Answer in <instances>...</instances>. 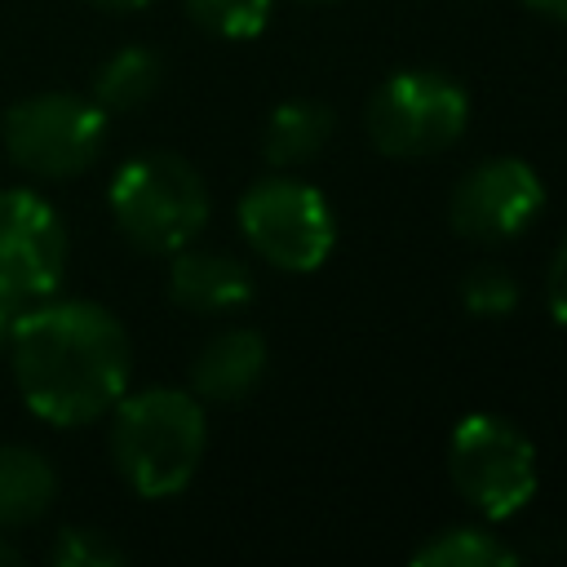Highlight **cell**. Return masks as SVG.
Returning a JSON list of instances; mask_svg holds the SVG:
<instances>
[{"instance_id": "ffe728a7", "label": "cell", "mask_w": 567, "mask_h": 567, "mask_svg": "<svg viewBox=\"0 0 567 567\" xmlns=\"http://www.w3.org/2000/svg\"><path fill=\"white\" fill-rule=\"evenodd\" d=\"M18 301H9L4 292H0V354H4V346H9V332H13V319H18Z\"/></svg>"}, {"instance_id": "cb8c5ba5", "label": "cell", "mask_w": 567, "mask_h": 567, "mask_svg": "<svg viewBox=\"0 0 567 567\" xmlns=\"http://www.w3.org/2000/svg\"><path fill=\"white\" fill-rule=\"evenodd\" d=\"M306 4H328V0H306Z\"/></svg>"}, {"instance_id": "3957f363", "label": "cell", "mask_w": 567, "mask_h": 567, "mask_svg": "<svg viewBox=\"0 0 567 567\" xmlns=\"http://www.w3.org/2000/svg\"><path fill=\"white\" fill-rule=\"evenodd\" d=\"M106 204L120 235L151 257H173L177 248L195 244L213 208L199 168L173 151H146L124 159L111 177Z\"/></svg>"}, {"instance_id": "8992f818", "label": "cell", "mask_w": 567, "mask_h": 567, "mask_svg": "<svg viewBox=\"0 0 567 567\" xmlns=\"http://www.w3.org/2000/svg\"><path fill=\"white\" fill-rule=\"evenodd\" d=\"M235 221L248 248L266 266L288 270V275L319 270L337 248V217L323 190L301 177H288L284 168L270 177H257L239 195Z\"/></svg>"}, {"instance_id": "e0dca14e", "label": "cell", "mask_w": 567, "mask_h": 567, "mask_svg": "<svg viewBox=\"0 0 567 567\" xmlns=\"http://www.w3.org/2000/svg\"><path fill=\"white\" fill-rule=\"evenodd\" d=\"M461 306L474 319H505L518 310V279L496 261H478L461 279Z\"/></svg>"}, {"instance_id": "5b68a950", "label": "cell", "mask_w": 567, "mask_h": 567, "mask_svg": "<svg viewBox=\"0 0 567 567\" xmlns=\"http://www.w3.org/2000/svg\"><path fill=\"white\" fill-rule=\"evenodd\" d=\"M470 128V93L447 71L408 66L381 80L363 106L372 151L390 159H425L461 142Z\"/></svg>"}, {"instance_id": "9c48e42d", "label": "cell", "mask_w": 567, "mask_h": 567, "mask_svg": "<svg viewBox=\"0 0 567 567\" xmlns=\"http://www.w3.org/2000/svg\"><path fill=\"white\" fill-rule=\"evenodd\" d=\"M545 208L540 173L518 155L478 159L447 195V226L470 244H505Z\"/></svg>"}, {"instance_id": "7a4b0ae2", "label": "cell", "mask_w": 567, "mask_h": 567, "mask_svg": "<svg viewBox=\"0 0 567 567\" xmlns=\"http://www.w3.org/2000/svg\"><path fill=\"white\" fill-rule=\"evenodd\" d=\"M208 447V416L204 399L173 385H151L137 394H120L111 408V461L120 478L146 496L164 501L177 496Z\"/></svg>"}, {"instance_id": "6da1fadb", "label": "cell", "mask_w": 567, "mask_h": 567, "mask_svg": "<svg viewBox=\"0 0 567 567\" xmlns=\"http://www.w3.org/2000/svg\"><path fill=\"white\" fill-rule=\"evenodd\" d=\"M9 363L27 408L53 425H89L128 390L124 323L97 301H31L9 332Z\"/></svg>"}, {"instance_id": "52a82bcc", "label": "cell", "mask_w": 567, "mask_h": 567, "mask_svg": "<svg viewBox=\"0 0 567 567\" xmlns=\"http://www.w3.org/2000/svg\"><path fill=\"white\" fill-rule=\"evenodd\" d=\"M4 155L35 177H75L106 146V111L84 93H31L4 111Z\"/></svg>"}, {"instance_id": "8fae6325", "label": "cell", "mask_w": 567, "mask_h": 567, "mask_svg": "<svg viewBox=\"0 0 567 567\" xmlns=\"http://www.w3.org/2000/svg\"><path fill=\"white\" fill-rule=\"evenodd\" d=\"M266 363H270V350H266L261 332L226 328L213 341H204V350L195 354L190 394L204 399V403H239L261 385Z\"/></svg>"}, {"instance_id": "7402d4cb", "label": "cell", "mask_w": 567, "mask_h": 567, "mask_svg": "<svg viewBox=\"0 0 567 567\" xmlns=\"http://www.w3.org/2000/svg\"><path fill=\"white\" fill-rule=\"evenodd\" d=\"M93 9H106V13H133V9H146L151 0H89Z\"/></svg>"}, {"instance_id": "d6986e66", "label": "cell", "mask_w": 567, "mask_h": 567, "mask_svg": "<svg viewBox=\"0 0 567 567\" xmlns=\"http://www.w3.org/2000/svg\"><path fill=\"white\" fill-rule=\"evenodd\" d=\"M545 306L554 315L558 328H567V235L558 244V252L549 257V270H545Z\"/></svg>"}, {"instance_id": "2e32d148", "label": "cell", "mask_w": 567, "mask_h": 567, "mask_svg": "<svg viewBox=\"0 0 567 567\" xmlns=\"http://www.w3.org/2000/svg\"><path fill=\"white\" fill-rule=\"evenodd\" d=\"M275 0H186V13L221 40H252L266 31Z\"/></svg>"}, {"instance_id": "9a60e30c", "label": "cell", "mask_w": 567, "mask_h": 567, "mask_svg": "<svg viewBox=\"0 0 567 567\" xmlns=\"http://www.w3.org/2000/svg\"><path fill=\"white\" fill-rule=\"evenodd\" d=\"M416 567H514L518 549H509L487 527H443L439 536L412 549Z\"/></svg>"}, {"instance_id": "ba28073f", "label": "cell", "mask_w": 567, "mask_h": 567, "mask_svg": "<svg viewBox=\"0 0 567 567\" xmlns=\"http://www.w3.org/2000/svg\"><path fill=\"white\" fill-rule=\"evenodd\" d=\"M66 226L44 195L27 186L0 190V292L9 301L31 306L53 297L66 275Z\"/></svg>"}, {"instance_id": "4fadbf2b", "label": "cell", "mask_w": 567, "mask_h": 567, "mask_svg": "<svg viewBox=\"0 0 567 567\" xmlns=\"http://www.w3.org/2000/svg\"><path fill=\"white\" fill-rule=\"evenodd\" d=\"M58 492L53 465L22 443H0V527L35 523Z\"/></svg>"}, {"instance_id": "ac0fdd59", "label": "cell", "mask_w": 567, "mask_h": 567, "mask_svg": "<svg viewBox=\"0 0 567 567\" xmlns=\"http://www.w3.org/2000/svg\"><path fill=\"white\" fill-rule=\"evenodd\" d=\"M49 563L53 567H115L124 563V549L97 527H62L49 545Z\"/></svg>"}, {"instance_id": "7c38bea8", "label": "cell", "mask_w": 567, "mask_h": 567, "mask_svg": "<svg viewBox=\"0 0 567 567\" xmlns=\"http://www.w3.org/2000/svg\"><path fill=\"white\" fill-rule=\"evenodd\" d=\"M337 133V115L332 106L323 102H310V97H288L270 111L266 128H261V155L270 168H297V164H310Z\"/></svg>"}, {"instance_id": "44dd1931", "label": "cell", "mask_w": 567, "mask_h": 567, "mask_svg": "<svg viewBox=\"0 0 567 567\" xmlns=\"http://www.w3.org/2000/svg\"><path fill=\"white\" fill-rule=\"evenodd\" d=\"M523 4L545 13V18H554V22H567V0H523Z\"/></svg>"}, {"instance_id": "30bf717a", "label": "cell", "mask_w": 567, "mask_h": 567, "mask_svg": "<svg viewBox=\"0 0 567 567\" xmlns=\"http://www.w3.org/2000/svg\"><path fill=\"white\" fill-rule=\"evenodd\" d=\"M168 297L195 315H226L252 301V270L230 252L186 244L168 257Z\"/></svg>"}, {"instance_id": "5bb4252c", "label": "cell", "mask_w": 567, "mask_h": 567, "mask_svg": "<svg viewBox=\"0 0 567 567\" xmlns=\"http://www.w3.org/2000/svg\"><path fill=\"white\" fill-rule=\"evenodd\" d=\"M159 80H164L159 53L146 49V44H124V49H115V53L97 66V75H93V102H97L106 115H111V111H137L142 102L155 97Z\"/></svg>"}, {"instance_id": "603a6c76", "label": "cell", "mask_w": 567, "mask_h": 567, "mask_svg": "<svg viewBox=\"0 0 567 567\" xmlns=\"http://www.w3.org/2000/svg\"><path fill=\"white\" fill-rule=\"evenodd\" d=\"M18 558H22V549H18L13 540H4V536H0V567H4V563H18Z\"/></svg>"}, {"instance_id": "277c9868", "label": "cell", "mask_w": 567, "mask_h": 567, "mask_svg": "<svg viewBox=\"0 0 567 567\" xmlns=\"http://www.w3.org/2000/svg\"><path fill=\"white\" fill-rule=\"evenodd\" d=\"M447 478L478 518L509 523L536 496V447L514 421L470 412L447 434Z\"/></svg>"}]
</instances>
